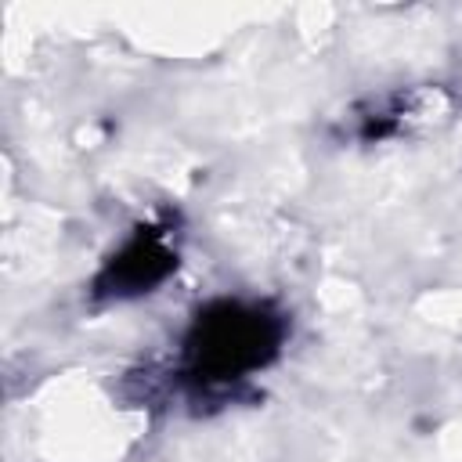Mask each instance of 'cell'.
Here are the masks:
<instances>
[{
	"label": "cell",
	"mask_w": 462,
	"mask_h": 462,
	"mask_svg": "<svg viewBox=\"0 0 462 462\" xmlns=\"http://www.w3.org/2000/svg\"><path fill=\"white\" fill-rule=\"evenodd\" d=\"M282 318L256 303L220 300L188 332V372L202 383H227L256 372L278 354Z\"/></svg>",
	"instance_id": "6da1fadb"
},
{
	"label": "cell",
	"mask_w": 462,
	"mask_h": 462,
	"mask_svg": "<svg viewBox=\"0 0 462 462\" xmlns=\"http://www.w3.org/2000/svg\"><path fill=\"white\" fill-rule=\"evenodd\" d=\"M177 267V253L170 249L166 235L155 227H141L101 271L97 292L105 296H141L152 292L170 271Z\"/></svg>",
	"instance_id": "7a4b0ae2"
}]
</instances>
